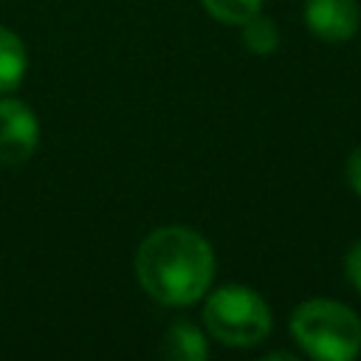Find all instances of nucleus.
Returning <instances> with one entry per match:
<instances>
[{
    "instance_id": "f257e3e1",
    "label": "nucleus",
    "mask_w": 361,
    "mask_h": 361,
    "mask_svg": "<svg viewBox=\"0 0 361 361\" xmlns=\"http://www.w3.org/2000/svg\"><path fill=\"white\" fill-rule=\"evenodd\" d=\"M214 248L189 226H158L135 251V276L144 293L166 307L200 302L214 282Z\"/></svg>"
},
{
    "instance_id": "f03ea898",
    "label": "nucleus",
    "mask_w": 361,
    "mask_h": 361,
    "mask_svg": "<svg viewBox=\"0 0 361 361\" xmlns=\"http://www.w3.org/2000/svg\"><path fill=\"white\" fill-rule=\"evenodd\" d=\"M293 341L319 361H353L361 353V319L336 299H305L290 313Z\"/></svg>"
},
{
    "instance_id": "7ed1b4c3",
    "label": "nucleus",
    "mask_w": 361,
    "mask_h": 361,
    "mask_svg": "<svg viewBox=\"0 0 361 361\" xmlns=\"http://www.w3.org/2000/svg\"><path fill=\"white\" fill-rule=\"evenodd\" d=\"M203 327L226 347H254L268 338L274 316L262 293L248 285H223L206 293Z\"/></svg>"
},
{
    "instance_id": "20e7f679",
    "label": "nucleus",
    "mask_w": 361,
    "mask_h": 361,
    "mask_svg": "<svg viewBox=\"0 0 361 361\" xmlns=\"http://www.w3.org/2000/svg\"><path fill=\"white\" fill-rule=\"evenodd\" d=\"M39 147V118L37 113L14 99L0 96V164L20 166L25 164Z\"/></svg>"
},
{
    "instance_id": "39448f33",
    "label": "nucleus",
    "mask_w": 361,
    "mask_h": 361,
    "mask_svg": "<svg viewBox=\"0 0 361 361\" xmlns=\"http://www.w3.org/2000/svg\"><path fill=\"white\" fill-rule=\"evenodd\" d=\"M305 23L322 42L338 45L358 34L361 8L355 0H307Z\"/></svg>"
},
{
    "instance_id": "423d86ee",
    "label": "nucleus",
    "mask_w": 361,
    "mask_h": 361,
    "mask_svg": "<svg viewBox=\"0 0 361 361\" xmlns=\"http://www.w3.org/2000/svg\"><path fill=\"white\" fill-rule=\"evenodd\" d=\"M161 353L175 361H206L209 358V333L189 319H178L166 327L161 338Z\"/></svg>"
},
{
    "instance_id": "0eeeda50",
    "label": "nucleus",
    "mask_w": 361,
    "mask_h": 361,
    "mask_svg": "<svg viewBox=\"0 0 361 361\" xmlns=\"http://www.w3.org/2000/svg\"><path fill=\"white\" fill-rule=\"evenodd\" d=\"M28 71V51L20 34L0 25V96L14 90Z\"/></svg>"
},
{
    "instance_id": "6e6552de",
    "label": "nucleus",
    "mask_w": 361,
    "mask_h": 361,
    "mask_svg": "<svg viewBox=\"0 0 361 361\" xmlns=\"http://www.w3.org/2000/svg\"><path fill=\"white\" fill-rule=\"evenodd\" d=\"M240 34H243V45L245 51H251L254 56H271L279 42H282V34H279V25L274 17L257 11L251 14L243 25H240Z\"/></svg>"
},
{
    "instance_id": "1a4fd4ad",
    "label": "nucleus",
    "mask_w": 361,
    "mask_h": 361,
    "mask_svg": "<svg viewBox=\"0 0 361 361\" xmlns=\"http://www.w3.org/2000/svg\"><path fill=\"white\" fill-rule=\"evenodd\" d=\"M200 3L223 25H243L251 14L262 11V0H200Z\"/></svg>"
},
{
    "instance_id": "9d476101",
    "label": "nucleus",
    "mask_w": 361,
    "mask_h": 361,
    "mask_svg": "<svg viewBox=\"0 0 361 361\" xmlns=\"http://www.w3.org/2000/svg\"><path fill=\"white\" fill-rule=\"evenodd\" d=\"M344 274H347L350 285L361 293V240L347 251V257H344Z\"/></svg>"
},
{
    "instance_id": "9b49d317",
    "label": "nucleus",
    "mask_w": 361,
    "mask_h": 361,
    "mask_svg": "<svg viewBox=\"0 0 361 361\" xmlns=\"http://www.w3.org/2000/svg\"><path fill=\"white\" fill-rule=\"evenodd\" d=\"M344 175H347V183L350 189L361 197V147H355L347 158V166H344Z\"/></svg>"
}]
</instances>
